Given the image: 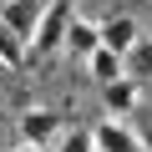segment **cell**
<instances>
[{"label":"cell","instance_id":"obj_1","mask_svg":"<svg viewBox=\"0 0 152 152\" xmlns=\"http://www.w3.org/2000/svg\"><path fill=\"white\" fill-rule=\"evenodd\" d=\"M71 20H76L71 0H51V5H46V15H41V26H36L31 56H56V51L66 46V36H71Z\"/></svg>","mask_w":152,"mask_h":152},{"label":"cell","instance_id":"obj_2","mask_svg":"<svg viewBox=\"0 0 152 152\" xmlns=\"http://www.w3.org/2000/svg\"><path fill=\"white\" fill-rule=\"evenodd\" d=\"M61 122H66V117H61L56 107H26V112L15 117V137H20V142H36V147H51L56 137H66Z\"/></svg>","mask_w":152,"mask_h":152},{"label":"cell","instance_id":"obj_3","mask_svg":"<svg viewBox=\"0 0 152 152\" xmlns=\"http://www.w3.org/2000/svg\"><path fill=\"white\" fill-rule=\"evenodd\" d=\"M91 147H96V152H147V147H142V132L122 127L117 117H112V122H96V127H91Z\"/></svg>","mask_w":152,"mask_h":152},{"label":"cell","instance_id":"obj_4","mask_svg":"<svg viewBox=\"0 0 152 152\" xmlns=\"http://www.w3.org/2000/svg\"><path fill=\"white\" fill-rule=\"evenodd\" d=\"M46 5L51 0H0V20H5L10 31H20L26 41H36V26H41Z\"/></svg>","mask_w":152,"mask_h":152},{"label":"cell","instance_id":"obj_5","mask_svg":"<svg viewBox=\"0 0 152 152\" xmlns=\"http://www.w3.org/2000/svg\"><path fill=\"white\" fill-rule=\"evenodd\" d=\"M137 41H142V31H137V20H132L127 10H117V15H107V20H102V46H112V51H122V56H127Z\"/></svg>","mask_w":152,"mask_h":152},{"label":"cell","instance_id":"obj_6","mask_svg":"<svg viewBox=\"0 0 152 152\" xmlns=\"http://www.w3.org/2000/svg\"><path fill=\"white\" fill-rule=\"evenodd\" d=\"M137 96H142V81H132V76H122V81H107V86H102V102H107L112 117L137 112Z\"/></svg>","mask_w":152,"mask_h":152},{"label":"cell","instance_id":"obj_7","mask_svg":"<svg viewBox=\"0 0 152 152\" xmlns=\"http://www.w3.org/2000/svg\"><path fill=\"white\" fill-rule=\"evenodd\" d=\"M66 46H71V56H76V61H91V56L102 51V26L76 15V20H71V36H66Z\"/></svg>","mask_w":152,"mask_h":152},{"label":"cell","instance_id":"obj_8","mask_svg":"<svg viewBox=\"0 0 152 152\" xmlns=\"http://www.w3.org/2000/svg\"><path fill=\"white\" fill-rule=\"evenodd\" d=\"M0 56H5L10 71H26V66H31V41H26L20 31H10L5 20H0Z\"/></svg>","mask_w":152,"mask_h":152},{"label":"cell","instance_id":"obj_9","mask_svg":"<svg viewBox=\"0 0 152 152\" xmlns=\"http://www.w3.org/2000/svg\"><path fill=\"white\" fill-rule=\"evenodd\" d=\"M86 71L96 76L102 86H107V81H122V76H127V56H122V51H112V46H102V51L86 61Z\"/></svg>","mask_w":152,"mask_h":152},{"label":"cell","instance_id":"obj_10","mask_svg":"<svg viewBox=\"0 0 152 152\" xmlns=\"http://www.w3.org/2000/svg\"><path fill=\"white\" fill-rule=\"evenodd\" d=\"M127 76H132V81H152V36H142L127 51Z\"/></svg>","mask_w":152,"mask_h":152},{"label":"cell","instance_id":"obj_11","mask_svg":"<svg viewBox=\"0 0 152 152\" xmlns=\"http://www.w3.org/2000/svg\"><path fill=\"white\" fill-rule=\"evenodd\" d=\"M61 152H96L91 147V132H66L61 137Z\"/></svg>","mask_w":152,"mask_h":152},{"label":"cell","instance_id":"obj_12","mask_svg":"<svg viewBox=\"0 0 152 152\" xmlns=\"http://www.w3.org/2000/svg\"><path fill=\"white\" fill-rule=\"evenodd\" d=\"M137 132H142V147H147V152H152V122H142V127H137Z\"/></svg>","mask_w":152,"mask_h":152},{"label":"cell","instance_id":"obj_13","mask_svg":"<svg viewBox=\"0 0 152 152\" xmlns=\"http://www.w3.org/2000/svg\"><path fill=\"white\" fill-rule=\"evenodd\" d=\"M10 152H46V147H36V142H15Z\"/></svg>","mask_w":152,"mask_h":152},{"label":"cell","instance_id":"obj_14","mask_svg":"<svg viewBox=\"0 0 152 152\" xmlns=\"http://www.w3.org/2000/svg\"><path fill=\"white\" fill-rule=\"evenodd\" d=\"M5 76H15V71H10V66H5V56H0V81H5Z\"/></svg>","mask_w":152,"mask_h":152}]
</instances>
